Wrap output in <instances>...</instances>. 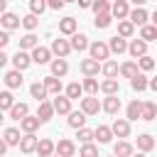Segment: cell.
Wrapping results in <instances>:
<instances>
[{"instance_id": "16", "label": "cell", "mask_w": 157, "mask_h": 157, "mask_svg": "<svg viewBox=\"0 0 157 157\" xmlns=\"http://www.w3.org/2000/svg\"><path fill=\"white\" fill-rule=\"evenodd\" d=\"M66 71H69V64H66V59H52V76H54V78H61V76H66Z\"/></svg>"}, {"instance_id": "1", "label": "cell", "mask_w": 157, "mask_h": 157, "mask_svg": "<svg viewBox=\"0 0 157 157\" xmlns=\"http://www.w3.org/2000/svg\"><path fill=\"white\" fill-rule=\"evenodd\" d=\"M88 52H91V59H96L98 64H101L103 59H108V56H110V49H108V44H105V42H91Z\"/></svg>"}, {"instance_id": "52", "label": "cell", "mask_w": 157, "mask_h": 157, "mask_svg": "<svg viewBox=\"0 0 157 157\" xmlns=\"http://www.w3.org/2000/svg\"><path fill=\"white\" fill-rule=\"evenodd\" d=\"M49 7L52 10H61L64 7V0H49Z\"/></svg>"}, {"instance_id": "57", "label": "cell", "mask_w": 157, "mask_h": 157, "mask_svg": "<svg viewBox=\"0 0 157 157\" xmlns=\"http://www.w3.org/2000/svg\"><path fill=\"white\" fill-rule=\"evenodd\" d=\"M152 25H155V27H157V10H155V12H152Z\"/></svg>"}, {"instance_id": "53", "label": "cell", "mask_w": 157, "mask_h": 157, "mask_svg": "<svg viewBox=\"0 0 157 157\" xmlns=\"http://www.w3.org/2000/svg\"><path fill=\"white\" fill-rule=\"evenodd\" d=\"M5 64H7V54H5V52H2V49H0V69H2V66H5Z\"/></svg>"}, {"instance_id": "12", "label": "cell", "mask_w": 157, "mask_h": 157, "mask_svg": "<svg viewBox=\"0 0 157 157\" xmlns=\"http://www.w3.org/2000/svg\"><path fill=\"white\" fill-rule=\"evenodd\" d=\"M37 145H39V140H37V135H22V142H20V150H22L25 155H32V152H37Z\"/></svg>"}, {"instance_id": "51", "label": "cell", "mask_w": 157, "mask_h": 157, "mask_svg": "<svg viewBox=\"0 0 157 157\" xmlns=\"http://www.w3.org/2000/svg\"><path fill=\"white\" fill-rule=\"evenodd\" d=\"M7 44H10V32L0 29V49H2V47H7Z\"/></svg>"}, {"instance_id": "9", "label": "cell", "mask_w": 157, "mask_h": 157, "mask_svg": "<svg viewBox=\"0 0 157 157\" xmlns=\"http://www.w3.org/2000/svg\"><path fill=\"white\" fill-rule=\"evenodd\" d=\"M110 130H113L115 137H128V135H130V123L123 120V118H115L113 125H110Z\"/></svg>"}, {"instance_id": "38", "label": "cell", "mask_w": 157, "mask_h": 157, "mask_svg": "<svg viewBox=\"0 0 157 157\" xmlns=\"http://www.w3.org/2000/svg\"><path fill=\"white\" fill-rule=\"evenodd\" d=\"M37 47H39V44H37V37H34L32 32H27V34L20 39V49H22V52H25V49H37Z\"/></svg>"}, {"instance_id": "13", "label": "cell", "mask_w": 157, "mask_h": 157, "mask_svg": "<svg viewBox=\"0 0 157 157\" xmlns=\"http://www.w3.org/2000/svg\"><path fill=\"white\" fill-rule=\"evenodd\" d=\"M54 152H56V145H54L49 137H42L39 145H37V155H39V157H52Z\"/></svg>"}, {"instance_id": "36", "label": "cell", "mask_w": 157, "mask_h": 157, "mask_svg": "<svg viewBox=\"0 0 157 157\" xmlns=\"http://www.w3.org/2000/svg\"><path fill=\"white\" fill-rule=\"evenodd\" d=\"M157 118V105L152 101H145L142 103V120H155Z\"/></svg>"}, {"instance_id": "48", "label": "cell", "mask_w": 157, "mask_h": 157, "mask_svg": "<svg viewBox=\"0 0 157 157\" xmlns=\"http://www.w3.org/2000/svg\"><path fill=\"white\" fill-rule=\"evenodd\" d=\"M29 10H32V15L37 17V15H42V12L47 10V2H44V0H32V2H29Z\"/></svg>"}, {"instance_id": "26", "label": "cell", "mask_w": 157, "mask_h": 157, "mask_svg": "<svg viewBox=\"0 0 157 157\" xmlns=\"http://www.w3.org/2000/svg\"><path fill=\"white\" fill-rule=\"evenodd\" d=\"M52 115H54V105H52L49 101H44V103H39V110H37V118H39L42 123H47V120H52Z\"/></svg>"}, {"instance_id": "31", "label": "cell", "mask_w": 157, "mask_h": 157, "mask_svg": "<svg viewBox=\"0 0 157 157\" xmlns=\"http://www.w3.org/2000/svg\"><path fill=\"white\" fill-rule=\"evenodd\" d=\"M113 155H115V157H132V145L125 142V140H120V142L113 147Z\"/></svg>"}, {"instance_id": "29", "label": "cell", "mask_w": 157, "mask_h": 157, "mask_svg": "<svg viewBox=\"0 0 157 157\" xmlns=\"http://www.w3.org/2000/svg\"><path fill=\"white\" fill-rule=\"evenodd\" d=\"M88 47H91V44H88V37H86V34H78V32H76V34L71 37V49L83 52V49H88Z\"/></svg>"}, {"instance_id": "15", "label": "cell", "mask_w": 157, "mask_h": 157, "mask_svg": "<svg viewBox=\"0 0 157 157\" xmlns=\"http://www.w3.org/2000/svg\"><path fill=\"white\" fill-rule=\"evenodd\" d=\"M39 125H42V120H39L37 115H27V118L20 123V128L25 130V135H34V130H37Z\"/></svg>"}, {"instance_id": "62", "label": "cell", "mask_w": 157, "mask_h": 157, "mask_svg": "<svg viewBox=\"0 0 157 157\" xmlns=\"http://www.w3.org/2000/svg\"><path fill=\"white\" fill-rule=\"evenodd\" d=\"M113 157H115V155H113Z\"/></svg>"}, {"instance_id": "24", "label": "cell", "mask_w": 157, "mask_h": 157, "mask_svg": "<svg viewBox=\"0 0 157 157\" xmlns=\"http://www.w3.org/2000/svg\"><path fill=\"white\" fill-rule=\"evenodd\" d=\"M59 32L74 37V34H76V20H74V17H64V20L59 22Z\"/></svg>"}, {"instance_id": "14", "label": "cell", "mask_w": 157, "mask_h": 157, "mask_svg": "<svg viewBox=\"0 0 157 157\" xmlns=\"http://www.w3.org/2000/svg\"><path fill=\"white\" fill-rule=\"evenodd\" d=\"M56 155L59 157H74L76 155V145L71 140H59L56 142Z\"/></svg>"}, {"instance_id": "20", "label": "cell", "mask_w": 157, "mask_h": 157, "mask_svg": "<svg viewBox=\"0 0 157 157\" xmlns=\"http://www.w3.org/2000/svg\"><path fill=\"white\" fill-rule=\"evenodd\" d=\"M22 81H25V78H22V71H15V69H12V71L5 74V83H7V88H20Z\"/></svg>"}, {"instance_id": "40", "label": "cell", "mask_w": 157, "mask_h": 157, "mask_svg": "<svg viewBox=\"0 0 157 157\" xmlns=\"http://www.w3.org/2000/svg\"><path fill=\"white\" fill-rule=\"evenodd\" d=\"M130 86H132L135 91H145V88L150 86V81H147V76H145V74L140 71V74H137V76H135V78L130 81Z\"/></svg>"}, {"instance_id": "45", "label": "cell", "mask_w": 157, "mask_h": 157, "mask_svg": "<svg viewBox=\"0 0 157 157\" xmlns=\"http://www.w3.org/2000/svg\"><path fill=\"white\" fill-rule=\"evenodd\" d=\"M110 22H113V15H110V12H108V15H96V20H93V25H96L98 29L110 27Z\"/></svg>"}, {"instance_id": "4", "label": "cell", "mask_w": 157, "mask_h": 157, "mask_svg": "<svg viewBox=\"0 0 157 157\" xmlns=\"http://www.w3.org/2000/svg\"><path fill=\"white\" fill-rule=\"evenodd\" d=\"M101 108H103V105L98 103V98H96V96L81 98V113H86V115H96V113H98Z\"/></svg>"}, {"instance_id": "30", "label": "cell", "mask_w": 157, "mask_h": 157, "mask_svg": "<svg viewBox=\"0 0 157 157\" xmlns=\"http://www.w3.org/2000/svg\"><path fill=\"white\" fill-rule=\"evenodd\" d=\"M29 93H32V98H37L39 103H44V101H47V96H49V93H47V88H44V83H39V81L29 86Z\"/></svg>"}, {"instance_id": "7", "label": "cell", "mask_w": 157, "mask_h": 157, "mask_svg": "<svg viewBox=\"0 0 157 157\" xmlns=\"http://www.w3.org/2000/svg\"><path fill=\"white\" fill-rule=\"evenodd\" d=\"M101 69H103V66H101L96 59H83V61H81V71H83V76H86V78H93Z\"/></svg>"}, {"instance_id": "2", "label": "cell", "mask_w": 157, "mask_h": 157, "mask_svg": "<svg viewBox=\"0 0 157 157\" xmlns=\"http://www.w3.org/2000/svg\"><path fill=\"white\" fill-rule=\"evenodd\" d=\"M29 64H32V54H27V52L17 49V52H15V56H12V66H15V71H25Z\"/></svg>"}, {"instance_id": "3", "label": "cell", "mask_w": 157, "mask_h": 157, "mask_svg": "<svg viewBox=\"0 0 157 157\" xmlns=\"http://www.w3.org/2000/svg\"><path fill=\"white\" fill-rule=\"evenodd\" d=\"M71 52V42L69 39H54L52 42V54H56L59 59H66Z\"/></svg>"}, {"instance_id": "49", "label": "cell", "mask_w": 157, "mask_h": 157, "mask_svg": "<svg viewBox=\"0 0 157 157\" xmlns=\"http://www.w3.org/2000/svg\"><path fill=\"white\" fill-rule=\"evenodd\" d=\"M76 137H78V140H81V142H83V145H91V140H93V137H96V135H93V130H88V128H81V130H78V135H76Z\"/></svg>"}, {"instance_id": "42", "label": "cell", "mask_w": 157, "mask_h": 157, "mask_svg": "<svg viewBox=\"0 0 157 157\" xmlns=\"http://www.w3.org/2000/svg\"><path fill=\"white\" fill-rule=\"evenodd\" d=\"M15 105V98L10 91H0V110H10Z\"/></svg>"}, {"instance_id": "43", "label": "cell", "mask_w": 157, "mask_h": 157, "mask_svg": "<svg viewBox=\"0 0 157 157\" xmlns=\"http://www.w3.org/2000/svg\"><path fill=\"white\" fill-rule=\"evenodd\" d=\"M91 7H93V12H96V15H108L113 5H110L108 0H96V2L91 5Z\"/></svg>"}, {"instance_id": "44", "label": "cell", "mask_w": 157, "mask_h": 157, "mask_svg": "<svg viewBox=\"0 0 157 157\" xmlns=\"http://www.w3.org/2000/svg\"><path fill=\"white\" fill-rule=\"evenodd\" d=\"M81 86H83V91H86L88 96H96V93H98V88H101V83H98L96 78H83V83H81Z\"/></svg>"}, {"instance_id": "41", "label": "cell", "mask_w": 157, "mask_h": 157, "mask_svg": "<svg viewBox=\"0 0 157 157\" xmlns=\"http://www.w3.org/2000/svg\"><path fill=\"white\" fill-rule=\"evenodd\" d=\"M81 93H83V86H81V83H76V81H74V83H69V86H66V98H69V101L81 98Z\"/></svg>"}, {"instance_id": "25", "label": "cell", "mask_w": 157, "mask_h": 157, "mask_svg": "<svg viewBox=\"0 0 157 157\" xmlns=\"http://www.w3.org/2000/svg\"><path fill=\"white\" fill-rule=\"evenodd\" d=\"M44 88H47V93H54V96H59L61 93V81L59 78H54V76H44Z\"/></svg>"}, {"instance_id": "46", "label": "cell", "mask_w": 157, "mask_h": 157, "mask_svg": "<svg viewBox=\"0 0 157 157\" xmlns=\"http://www.w3.org/2000/svg\"><path fill=\"white\" fill-rule=\"evenodd\" d=\"M37 25H39V17H34L32 12L22 17V27H25L27 32H32V29H37Z\"/></svg>"}, {"instance_id": "60", "label": "cell", "mask_w": 157, "mask_h": 157, "mask_svg": "<svg viewBox=\"0 0 157 157\" xmlns=\"http://www.w3.org/2000/svg\"><path fill=\"white\" fill-rule=\"evenodd\" d=\"M52 157H59V155H52Z\"/></svg>"}, {"instance_id": "10", "label": "cell", "mask_w": 157, "mask_h": 157, "mask_svg": "<svg viewBox=\"0 0 157 157\" xmlns=\"http://www.w3.org/2000/svg\"><path fill=\"white\" fill-rule=\"evenodd\" d=\"M0 25H2V29H5V32H10V29L20 27V25H22V20H20L15 12H5V15L0 17Z\"/></svg>"}, {"instance_id": "27", "label": "cell", "mask_w": 157, "mask_h": 157, "mask_svg": "<svg viewBox=\"0 0 157 157\" xmlns=\"http://www.w3.org/2000/svg\"><path fill=\"white\" fill-rule=\"evenodd\" d=\"M69 125L76 128V130H81V128L86 125V113H81V110H71V113H69Z\"/></svg>"}, {"instance_id": "21", "label": "cell", "mask_w": 157, "mask_h": 157, "mask_svg": "<svg viewBox=\"0 0 157 157\" xmlns=\"http://www.w3.org/2000/svg\"><path fill=\"white\" fill-rule=\"evenodd\" d=\"M103 110H105L108 115H115V113L120 110V98H118V96H105V101H103Z\"/></svg>"}, {"instance_id": "37", "label": "cell", "mask_w": 157, "mask_h": 157, "mask_svg": "<svg viewBox=\"0 0 157 157\" xmlns=\"http://www.w3.org/2000/svg\"><path fill=\"white\" fill-rule=\"evenodd\" d=\"M152 147H155V137H152V135H137V150L150 152Z\"/></svg>"}, {"instance_id": "59", "label": "cell", "mask_w": 157, "mask_h": 157, "mask_svg": "<svg viewBox=\"0 0 157 157\" xmlns=\"http://www.w3.org/2000/svg\"><path fill=\"white\" fill-rule=\"evenodd\" d=\"M132 157H145V155H132Z\"/></svg>"}, {"instance_id": "61", "label": "cell", "mask_w": 157, "mask_h": 157, "mask_svg": "<svg viewBox=\"0 0 157 157\" xmlns=\"http://www.w3.org/2000/svg\"><path fill=\"white\" fill-rule=\"evenodd\" d=\"M155 120H157V118H155Z\"/></svg>"}, {"instance_id": "50", "label": "cell", "mask_w": 157, "mask_h": 157, "mask_svg": "<svg viewBox=\"0 0 157 157\" xmlns=\"http://www.w3.org/2000/svg\"><path fill=\"white\" fill-rule=\"evenodd\" d=\"M78 157H98V147L96 145H83L81 152H78Z\"/></svg>"}, {"instance_id": "32", "label": "cell", "mask_w": 157, "mask_h": 157, "mask_svg": "<svg viewBox=\"0 0 157 157\" xmlns=\"http://www.w3.org/2000/svg\"><path fill=\"white\" fill-rule=\"evenodd\" d=\"M140 39L147 44V42H157V27L155 25H145L142 29H140Z\"/></svg>"}, {"instance_id": "34", "label": "cell", "mask_w": 157, "mask_h": 157, "mask_svg": "<svg viewBox=\"0 0 157 157\" xmlns=\"http://www.w3.org/2000/svg\"><path fill=\"white\" fill-rule=\"evenodd\" d=\"M132 32H135V25H132L130 20H123V22L118 25V37L128 39V37H132Z\"/></svg>"}, {"instance_id": "56", "label": "cell", "mask_w": 157, "mask_h": 157, "mask_svg": "<svg viewBox=\"0 0 157 157\" xmlns=\"http://www.w3.org/2000/svg\"><path fill=\"white\" fill-rule=\"evenodd\" d=\"M150 88H152V91H157V76H155V78H150Z\"/></svg>"}, {"instance_id": "23", "label": "cell", "mask_w": 157, "mask_h": 157, "mask_svg": "<svg viewBox=\"0 0 157 157\" xmlns=\"http://www.w3.org/2000/svg\"><path fill=\"white\" fill-rule=\"evenodd\" d=\"M130 22L145 27V25H147V12H145V7H135V10H130Z\"/></svg>"}, {"instance_id": "54", "label": "cell", "mask_w": 157, "mask_h": 157, "mask_svg": "<svg viewBox=\"0 0 157 157\" xmlns=\"http://www.w3.org/2000/svg\"><path fill=\"white\" fill-rule=\"evenodd\" d=\"M5 12H7V2H5V0H0V17H2Z\"/></svg>"}, {"instance_id": "58", "label": "cell", "mask_w": 157, "mask_h": 157, "mask_svg": "<svg viewBox=\"0 0 157 157\" xmlns=\"http://www.w3.org/2000/svg\"><path fill=\"white\" fill-rule=\"evenodd\" d=\"M2 120H5V118H2V110H0V123H2Z\"/></svg>"}, {"instance_id": "6", "label": "cell", "mask_w": 157, "mask_h": 157, "mask_svg": "<svg viewBox=\"0 0 157 157\" xmlns=\"http://www.w3.org/2000/svg\"><path fill=\"white\" fill-rule=\"evenodd\" d=\"M128 52H130V56L142 59V56H147V44H145L142 39H132V42L128 44Z\"/></svg>"}, {"instance_id": "35", "label": "cell", "mask_w": 157, "mask_h": 157, "mask_svg": "<svg viewBox=\"0 0 157 157\" xmlns=\"http://www.w3.org/2000/svg\"><path fill=\"white\" fill-rule=\"evenodd\" d=\"M101 91L105 96H118V78H105L101 83Z\"/></svg>"}, {"instance_id": "17", "label": "cell", "mask_w": 157, "mask_h": 157, "mask_svg": "<svg viewBox=\"0 0 157 157\" xmlns=\"http://www.w3.org/2000/svg\"><path fill=\"white\" fill-rule=\"evenodd\" d=\"M27 115H29V108H27V103H15V105L10 108V118H12V120H20V123H22Z\"/></svg>"}, {"instance_id": "55", "label": "cell", "mask_w": 157, "mask_h": 157, "mask_svg": "<svg viewBox=\"0 0 157 157\" xmlns=\"http://www.w3.org/2000/svg\"><path fill=\"white\" fill-rule=\"evenodd\" d=\"M5 152H7V145H5V140H2V137H0V157H2V155H5Z\"/></svg>"}, {"instance_id": "18", "label": "cell", "mask_w": 157, "mask_h": 157, "mask_svg": "<svg viewBox=\"0 0 157 157\" xmlns=\"http://www.w3.org/2000/svg\"><path fill=\"white\" fill-rule=\"evenodd\" d=\"M108 49H110L113 54H123V52H128V42L115 34V37H110V42H108Z\"/></svg>"}, {"instance_id": "8", "label": "cell", "mask_w": 157, "mask_h": 157, "mask_svg": "<svg viewBox=\"0 0 157 157\" xmlns=\"http://www.w3.org/2000/svg\"><path fill=\"white\" fill-rule=\"evenodd\" d=\"M52 105H54V113H59V115H69L71 113V101L66 96H56L52 101Z\"/></svg>"}, {"instance_id": "5", "label": "cell", "mask_w": 157, "mask_h": 157, "mask_svg": "<svg viewBox=\"0 0 157 157\" xmlns=\"http://www.w3.org/2000/svg\"><path fill=\"white\" fill-rule=\"evenodd\" d=\"M110 15H113V17H118V20L123 22L125 17H130V5H128L125 0H115V2H113V7H110Z\"/></svg>"}, {"instance_id": "33", "label": "cell", "mask_w": 157, "mask_h": 157, "mask_svg": "<svg viewBox=\"0 0 157 157\" xmlns=\"http://www.w3.org/2000/svg\"><path fill=\"white\" fill-rule=\"evenodd\" d=\"M137 118H142V103L140 101H132V103H128V123L130 120H137Z\"/></svg>"}, {"instance_id": "47", "label": "cell", "mask_w": 157, "mask_h": 157, "mask_svg": "<svg viewBox=\"0 0 157 157\" xmlns=\"http://www.w3.org/2000/svg\"><path fill=\"white\" fill-rule=\"evenodd\" d=\"M137 66H140V71H152V69H157V61L152 56H142V59H137Z\"/></svg>"}, {"instance_id": "22", "label": "cell", "mask_w": 157, "mask_h": 157, "mask_svg": "<svg viewBox=\"0 0 157 157\" xmlns=\"http://www.w3.org/2000/svg\"><path fill=\"white\" fill-rule=\"evenodd\" d=\"M93 135H96V140H98L101 145H108L110 137H113V130H110L108 125H98V128L93 130Z\"/></svg>"}, {"instance_id": "19", "label": "cell", "mask_w": 157, "mask_h": 157, "mask_svg": "<svg viewBox=\"0 0 157 157\" xmlns=\"http://www.w3.org/2000/svg\"><path fill=\"white\" fill-rule=\"evenodd\" d=\"M140 66H137V61H125V64H120V76H125V78H135L140 71H137Z\"/></svg>"}, {"instance_id": "11", "label": "cell", "mask_w": 157, "mask_h": 157, "mask_svg": "<svg viewBox=\"0 0 157 157\" xmlns=\"http://www.w3.org/2000/svg\"><path fill=\"white\" fill-rule=\"evenodd\" d=\"M32 61H34V64H49V61H52V49H47V47L32 49Z\"/></svg>"}, {"instance_id": "28", "label": "cell", "mask_w": 157, "mask_h": 157, "mask_svg": "<svg viewBox=\"0 0 157 157\" xmlns=\"http://www.w3.org/2000/svg\"><path fill=\"white\" fill-rule=\"evenodd\" d=\"M2 140H5V145L10 147V145H20V142H22V135H20L17 128H7L5 135H2Z\"/></svg>"}, {"instance_id": "39", "label": "cell", "mask_w": 157, "mask_h": 157, "mask_svg": "<svg viewBox=\"0 0 157 157\" xmlns=\"http://www.w3.org/2000/svg\"><path fill=\"white\" fill-rule=\"evenodd\" d=\"M101 71H103V74H105L108 78H115V76L120 74V66H118V61H105Z\"/></svg>"}]
</instances>
